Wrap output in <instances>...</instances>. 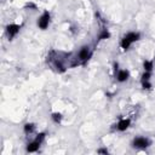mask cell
I'll return each mask as SVG.
<instances>
[{
    "instance_id": "5b68a950",
    "label": "cell",
    "mask_w": 155,
    "mask_h": 155,
    "mask_svg": "<svg viewBox=\"0 0 155 155\" xmlns=\"http://www.w3.org/2000/svg\"><path fill=\"white\" fill-rule=\"evenodd\" d=\"M91 57V51H90V47H87V46H84L81 50H80V52H79V59L83 62V63H85L89 58Z\"/></svg>"
},
{
    "instance_id": "8992f818",
    "label": "cell",
    "mask_w": 155,
    "mask_h": 155,
    "mask_svg": "<svg viewBox=\"0 0 155 155\" xmlns=\"http://www.w3.org/2000/svg\"><path fill=\"white\" fill-rule=\"evenodd\" d=\"M130 125H131V120L130 119H121L116 125V130L124 132L130 127Z\"/></svg>"
},
{
    "instance_id": "30bf717a",
    "label": "cell",
    "mask_w": 155,
    "mask_h": 155,
    "mask_svg": "<svg viewBox=\"0 0 155 155\" xmlns=\"http://www.w3.org/2000/svg\"><path fill=\"white\" fill-rule=\"evenodd\" d=\"M143 68H144V71H150L153 70V62L151 61H144L143 62Z\"/></svg>"
},
{
    "instance_id": "9a60e30c",
    "label": "cell",
    "mask_w": 155,
    "mask_h": 155,
    "mask_svg": "<svg viewBox=\"0 0 155 155\" xmlns=\"http://www.w3.org/2000/svg\"><path fill=\"white\" fill-rule=\"evenodd\" d=\"M38 142H40V143H43V141L45 139V133L44 132H41V133H38V136H36V138H35Z\"/></svg>"
},
{
    "instance_id": "2e32d148",
    "label": "cell",
    "mask_w": 155,
    "mask_h": 155,
    "mask_svg": "<svg viewBox=\"0 0 155 155\" xmlns=\"http://www.w3.org/2000/svg\"><path fill=\"white\" fill-rule=\"evenodd\" d=\"M97 153H100V154H108V150L107 149H100V150H97Z\"/></svg>"
},
{
    "instance_id": "277c9868",
    "label": "cell",
    "mask_w": 155,
    "mask_h": 155,
    "mask_svg": "<svg viewBox=\"0 0 155 155\" xmlns=\"http://www.w3.org/2000/svg\"><path fill=\"white\" fill-rule=\"evenodd\" d=\"M150 145V141L145 137H136L132 142V147L139 148V149H145Z\"/></svg>"
},
{
    "instance_id": "7a4b0ae2",
    "label": "cell",
    "mask_w": 155,
    "mask_h": 155,
    "mask_svg": "<svg viewBox=\"0 0 155 155\" xmlns=\"http://www.w3.org/2000/svg\"><path fill=\"white\" fill-rule=\"evenodd\" d=\"M50 18H51L50 12H49V11H45V12L39 17V20H38V27H39L40 29L45 30V29L49 27V24H50Z\"/></svg>"
},
{
    "instance_id": "4fadbf2b",
    "label": "cell",
    "mask_w": 155,
    "mask_h": 155,
    "mask_svg": "<svg viewBox=\"0 0 155 155\" xmlns=\"http://www.w3.org/2000/svg\"><path fill=\"white\" fill-rule=\"evenodd\" d=\"M149 80H150V71H144L141 81H149Z\"/></svg>"
},
{
    "instance_id": "52a82bcc",
    "label": "cell",
    "mask_w": 155,
    "mask_h": 155,
    "mask_svg": "<svg viewBox=\"0 0 155 155\" xmlns=\"http://www.w3.org/2000/svg\"><path fill=\"white\" fill-rule=\"evenodd\" d=\"M40 142H38L36 139H34L33 142H30V143H28L27 144V151L28 153H35V151H38L39 150V148H40Z\"/></svg>"
},
{
    "instance_id": "3957f363",
    "label": "cell",
    "mask_w": 155,
    "mask_h": 155,
    "mask_svg": "<svg viewBox=\"0 0 155 155\" xmlns=\"http://www.w3.org/2000/svg\"><path fill=\"white\" fill-rule=\"evenodd\" d=\"M20 29H21V26L20 24H16V23L8 24L6 28H5V30H6V34L9 36V40H12L20 33Z\"/></svg>"
},
{
    "instance_id": "8fae6325",
    "label": "cell",
    "mask_w": 155,
    "mask_h": 155,
    "mask_svg": "<svg viewBox=\"0 0 155 155\" xmlns=\"http://www.w3.org/2000/svg\"><path fill=\"white\" fill-rule=\"evenodd\" d=\"M51 118H52L53 122H56V124H59L62 121V114H59V113H53Z\"/></svg>"
},
{
    "instance_id": "7c38bea8",
    "label": "cell",
    "mask_w": 155,
    "mask_h": 155,
    "mask_svg": "<svg viewBox=\"0 0 155 155\" xmlns=\"http://www.w3.org/2000/svg\"><path fill=\"white\" fill-rule=\"evenodd\" d=\"M110 38V33L108 32V30H103L102 33H101V35H100V40H104V39H109Z\"/></svg>"
},
{
    "instance_id": "5bb4252c",
    "label": "cell",
    "mask_w": 155,
    "mask_h": 155,
    "mask_svg": "<svg viewBox=\"0 0 155 155\" xmlns=\"http://www.w3.org/2000/svg\"><path fill=\"white\" fill-rule=\"evenodd\" d=\"M142 83V87L144 89V90H149V89H151V84H150V81H141Z\"/></svg>"
},
{
    "instance_id": "9c48e42d",
    "label": "cell",
    "mask_w": 155,
    "mask_h": 155,
    "mask_svg": "<svg viewBox=\"0 0 155 155\" xmlns=\"http://www.w3.org/2000/svg\"><path fill=\"white\" fill-rule=\"evenodd\" d=\"M34 128H35V125L32 124V122H27V124L23 126V130H24L26 133H32V132L34 131Z\"/></svg>"
},
{
    "instance_id": "ba28073f",
    "label": "cell",
    "mask_w": 155,
    "mask_h": 155,
    "mask_svg": "<svg viewBox=\"0 0 155 155\" xmlns=\"http://www.w3.org/2000/svg\"><path fill=\"white\" fill-rule=\"evenodd\" d=\"M128 76H130L128 71L124 69V70H119V71H118L116 79H118V81H119V83H124V81H126V80L128 79Z\"/></svg>"
},
{
    "instance_id": "6da1fadb",
    "label": "cell",
    "mask_w": 155,
    "mask_h": 155,
    "mask_svg": "<svg viewBox=\"0 0 155 155\" xmlns=\"http://www.w3.org/2000/svg\"><path fill=\"white\" fill-rule=\"evenodd\" d=\"M139 38H141L139 33H134V32L127 33V34L121 39V43H120L121 49H122V50H128V47H130L133 43H136L137 40H139Z\"/></svg>"
}]
</instances>
